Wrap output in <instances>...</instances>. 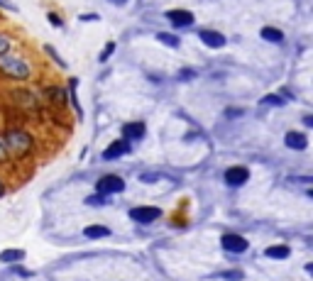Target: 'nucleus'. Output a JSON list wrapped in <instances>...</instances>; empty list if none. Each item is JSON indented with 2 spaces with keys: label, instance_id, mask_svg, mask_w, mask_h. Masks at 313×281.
<instances>
[{
  "label": "nucleus",
  "instance_id": "obj_1",
  "mask_svg": "<svg viewBox=\"0 0 313 281\" xmlns=\"http://www.w3.org/2000/svg\"><path fill=\"white\" fill-rule=\"evenodd\" d=\"M35 76H37V66L25 52L10 49L5 54H0V78L13 83H30Z\"/></svg>",
  "mask_w": 313,
  "mask_h": 281
},
{
  "label": "nucleus",
  "instance_id": "obj_2",
  "mask_svg": "<svg viewBox=\"0 0 313 281\" xmlns=\"http://www.w3.org/2000/svg\"><path fill=\"white\" fill-rule=\"evenodd\" d=\"M3 142H5V150L10 157H18V159H25L35 152V137L30 130L20 127V125H10L3 130Z\"/></svg>",
  "mask_w": 313,
  "mask_h": 281
},
{
  "label": "nucleus",
  "instance_id": "obj_3",
  "mask_svg": "<svg viewBox=\"0 0 313 281\" xmlns=\"http://www.w3.org/2000/svg\"><path fill=\"white\" fill-rule=\"evenodd\" d=\"M10 100H13V105H15L20 112L37 115V112L42 110V93H37V91H32V88H25L22 83L10 91Z\"/></svg>",
  "mask_w": 313,
  "mask_h": 281
},
{
  "label": "nucleus",
  "instance_id": "obj_4",
  "mask_svg": "<svg viewBox=\"0 0 313 281\" xmlns=\"http://www.w3.org/2000/svg\"><path fill=\"white\" fill-rule=\"evenodd\" d=\"M164 18H167L176 30H186V27H191V25L196 22V15H194L191 10H186V8H172V10L164 13Z\"/></svg>",
  "mask_w": 313,
  "mask_h": 281
},
{
  "label": "nucleus",
  "instance_id": "obj_5",
  "mask_svg": "<svg viewBox=\"0 0 313 281\" xmlns=\"http://www.w3.org/2000/svg\"><path fill=\"white\" fill-rule=\"evenodd\" d=\"M96 191H98L100 196H113V193L125 191V181H122L120 176H115V174H105V176H100V179H98Z\"/></svg>",
  "mask_w": 313,
  "mask_h": 281
},
{
  "label": "nucleus",
  "instance_id": "obj_6",
  "mask_svg": "<svg viewBox=\"0 0 313 281\" xmlns=\"http://www.w3.org/2000/svg\"><path fill=\"white\" fill-rule=\"evenodd\" d=\"M39 93H42V100H49L54 108H64V105L69 103V93H66L64 86L49 83V86H44V91H39Z\"/></svg>",
  "mask_w": 313,
  "mask_h": 281
},
{
  "label": "nucleus",
  "instance_id": "obj_7",
  "mask_svg": "<svg viewBox=\"0 0 313 281\" xmlns=\"http://www.w3.org/2000/svg\"><path fill=\"white\" fill-rule=\"evenodd\" d=\"M220 244H223V249H225V252H230V254H242V252H247V249H250L247 240H245L242 235H235V232L223 235V237H220Z\"/></svg>",
  "mask_w": 313,
  "mask_h": 281
},
{
  "label": "nucleus",
  "instance_id": "obj_8",
  "mask_svg": "<svg viewBox=\"0 0 313 281\" xmlns=\"http://www.w3.org/2000/svg\"><path fill=\"white\" fill-rule=\"evenodd\" d=\"M159 215H162V210L154 208V206H139V208H132V210H130V218H132L135 223H142V225L154 223Z\"/></svg>",
  "mask_w": 313,
  "mask_h": 281
},
{
  "label": "nucleus",
  "instance_id": "obj_9",
  "mask_svg": "<svg viewBox=\"0 0 313 281\" xmlns=\"http://www.w3.org/2000/svg\"><path fill=\"white\" fill-rule=\"evenodd\" d=\"M198 39L208 47V49H223L228 44L225 35L218 32V30H198Z\"/></svg>",
  "mask_w": 313,
  "mask_h": 281
},
{
  "label": "nucleus",
  "instance_id": "obj_10",
  "mask_svg": "<svg viewBox=\"0 0 313 281\" xmlns=\"http://www.w3.org/2000/svg\"><path fill=\"white\" fill-rule=\"evenodd\" d=\"M284 145H286L289 150L303 152V150L308 147V137H306L303 132H296V130H291V132H286V134H284Z\"/></svg>",
  "mask_w": 313,
  "mask_h": 281
},
{
  "label": "nucleus",
  "instance_id": "obj_11",
  "mask_svg": "<svg viewBox=\"0 0 313 281\" xmlns=\"http://www.w3.org/2000/svg\"><path fill=\"white\" fill-rule=\"evenodd\" d=\"M247 179H250V171L245 167H230L225 171V184L228 186H245Z\"/></svg>",
  "mask_w": 313,
  "mask_h": 281
},
{
  "label": "nucleus",
  "instance_id": "obj_12",
  "mask_svg": "<svg viewBox=\"0 0 313 281\" xmlns=\"http://www.w3.org/2000/svg\"><path fill=\"white\" fill-rule=\"evenodd\" d=\"M127 152H130V142H127V139H117V142L108 145V150L103 152V159H105V162H113V159H117V157H125Z\"/></svg>",
  "mask_w": 313,
  "mask_h": 281
},
{
  "label": "nucleus",
  "instance_id": "obj_13",
  "mask_svg": "<svg viewBox=\"0 0 313 281\" xmlns=\"http://www.w3.org/2000/svg\"><path fill=\"white\" fill-rule=\"evenodd\" d=\"M144 132H147V127H144V122H125L122 125V137L127 139V142H130V139H142L144 137Z\"/></svg>",
  "mask_w": 313,
  "mask_h": 281
},
{
  "label": "nucleus",
  "instance_id": "obj_14",
  "mask_svg": "<svg viewBox=\"0 0 313 281\" xmlns=\"http://www.w3.org/2000/svg\"><path fill=\"white\" fill-rule=\"evenodd\" d=\"M259 37H262L264 42H272V44H281V42H284V32H281L279 27H274V25L262 27V30H259Z\"/></svg>",
  "mask_w": 313,
  "mask_h": 281
},
{
  "label": "nucleus",
  "instance_id": "obj_15",
  "mask_svg": "<svg viewBox=\"0 0 313 281\" xmlns=\"http://www.w3.org/2000/svg\"><path fill=\"white\" fill-rule=\"evenodd\" d=\"M156 42L169 47V49H179L181 47V37L174 35V32H156Z\"/></svg>",
  "mask_w": 313,
  "mask_h": 281
},
{
  "label": "nucleus",
  "instance_id": "obj_16",
  "mask_svg": "<svg viewBox=\"0 0 313 281\" xmlns=\"http://www.w3.org/2000/svg\"><path fill=\"white\" fill-rule=\"evenodd\" d=\"M259 105L262 108H281V105H286V98L281 93H269V95L259 98Z\"/></svg>",
  "mask_w": 313,
  "mask_h": 281
},
{
  "label": "nucleus",
  "instance_id": "obj_17",
  "mask_svg": "<svg viewBox=\"0 0 313 281\" xmlns=\"http://www.w3.org/2000/svg\"><path fill=\"white\" fill-rule=\"evenodd\" d=\"M83 235L86 237H108L110 235V227H105V225H88L83 230Z\"/></svg>",
  "mask_w": 313,
  "mask_h": 281
},
{
  "label": "nucleus",
  "instance_id": "obj_18",
  "mask_svg": "<svg viewBox=\"0 0 313 281\" xmlns=\"http://www.w3.org/2000/svg\"><path fill=\"white\" fill-rule=\"evenodd\" d=\"M267 257H272V259H286L289 257V247L286 244H272V247H267Z\"/></svg>",
  "mask_w": 313,
  "mask_h": 281
},
{
  "label": "nucleus",
  "instance_id": "obj_19",
  "mask_svg": "<svg viewBox=\"0 0 313 281\" xmlns=\"http://www.w3.org/2000/svg\"><path fill=\"white\" fill-rule=\"evenodd\" d=\"M22 257H25V252H22V249H5L3 254H0V262L10 264V262H20Z\"/></svg>",
  "mask_w": 313,
  "mask_h": 281
},
{
  "label": "nucleus",
  "instance_id": "obj_20",
  "mask_svg": "<svg viewBox=\"0 0 313 281\" xmlns=\"http://www.w3.org/2000/svg\"><path fill=\"white\" fill-rule=\"evenodd\" d=\"M44 54H47V56H49V59H52L54 64H59V69H64V71L69 69V66H66V61H64V59H61V56L57 54V49H54L52 44H44Z\"/></svg>",
  "mask_w": 313,
  "mask_h": 281
},
{
  "label": "nucleus",
  "instance_id": "obj_21",
  "mask_svg": "<svg viewBox=\"0 0 313 281\" xmlns=\"http://www.w3.org/2000/svg\"><path fill=\"white\" fill-rule=\"evenodd\" d=\"M13 44H15L13 35H8L5 30H0V54H5V52H10V49H13Z\"/></svg>",
  "mask_w": 313,
  "mask_h": 281
},
{
  "label": "nucleus",
  "instance_id": "obj_22",
  "mask_svg": "<svg viewBox=\"0 0 313 281\" xmlns=\"http://www.w3.org/2000/svg\"><path fill=\"white\" fill-rule=\"evenodd\" d=\"M115 49H117V44H115V42H105L103 52L98 54V61H100V64H105V61H108V59H110V56L115 54Z\"/></svg>",
  "mask_w": 313,
  "mask_h": 281
},
{
  "label": "nucleus",
  "instance_id": "obj_23",
  "mask_svg": "<svg viewBox=\"0 0 313 281\" xmlns=\"http://www.w3.org/2000/svg\"><path fill=\"white\" fill-rule=\"evenodd\" d=\"M47 20H49V25H52L54 30H61V27H64V18H61L59 13H54V10L47 13Z\"/></svg>",
  "mask_w": 313,
  "mask_h": 281
},
{
  "label": "nucleus",
  "instance_id": "obj_24",
  "mask_svg": "<svg viewBox=\"0 0 313 281\" xmlns=\"http://www.w3.org/2000/svg\"><path fill=\"white\" fill-rule=\"evenodd\" d=\"M242 271H223V274H215L213 279H225V281H242Z\"/></svg>",
  "mask_w": 313,
  "mask_h": 281
},
{
  "label": "nucleus",
  "instance_id": "obj_25",
  "mask_svg": "<svg viewBox=\"0 0 313 281\" xmlns=\"http://www.w3.org/2000/svg\"><path fill=\"white\" fill-rule=\"evenodd\" d=\"M105 201H108V198H105V196H100V193H96V196H88V198H86V203H88V206H103Z\"/></svg>",
  "mask_w": 313,
  "mask_h": 281
},
{
  "label": "nucleus",
  "instance_id": "obj_26",
  "mask_svg": "<svg viewBox=\"0 0 313 281\" xmlns=\"http://www.w3.org/2000/svg\"><path fill=\"white\" fill-rule=\"evenodd\" d=\"M0 10H8V13H18V5L13 0H0Z\"/></svg>",
  "mask_w": 313,
  "mask_h": 281
},
{
  "label": "nucleus",
  "instance_id": "obj_27",
  "mask_svg": "<svg viewBox=\"0 0 313 281\" xmlns=\"http://www.w3.org/2000/svg\"><path fill=\"white\" fill-rule=\"evenodd\" d=\"M10 159V154H8V150H5V142H3V137H0V164H5Z\"/></svg>",
  "mask_w": 313,
  "mask_h": 281
},
{
  "label": "nucleus",
  "instance_id": "obj_28",
  "mask_svg": "<svg viewBox=\"0 0 313 281\" xmlns=\"http://www.w3.org/2000/svg\"><path fill=\"white\" fill-rule=\"evenodd\" d=\"M78 20H81V22H98V20H100V15H96V13H86V15H78Z\"/></svg>",
  "mask_w": 313,
  "mask_h": 281
},
{
  "label": "nucleus",
  "instance_id": "obj_29",
  "mask_svg": "<svg viewBox=\"0 0 313 281\" xmlns=\"http://www.w3.org/2000/svg\"><path fill=\"white\" fill-rule=\"evenodd\" d=\"M194 76H196L194 69H181V71H179V78H181V81H189V78H194Z\"/></svg>",
  "mask_w": 313,
  "mask_h": 281
},
{
  "label": "nucleus",
  "instance_id": "obj_30",
  "mask_svg": "<svg viewBox=\"0 0 313 281\" xmlns=\"http://www.w3.org/2000/svg\"><path fill=\"white\" fill-rule=\"evenodd\" d=\"M159 179V174H142V181L144 184H152V181H156Z\"/></svg>",
  "mask_w": 313,
  "mask_h": 281
},
{
  "label": "nucleus",
  "instance_id": "obj_31",
  "mask_svg": "<svg viewBox=\"0 0 313 281\" xmlns=\"http://www.w3.org/2000/svg\"><path fill=\"white\" fill-rule=\"evenodd\" d=\"M289 181H293V184H311V179H308V176H291Z\"/></svg>",
  "mask_w": 313,
  "mask_h": 281
},
{
  "label": "nucleus",
  "instance_id": "obj_32",
  "mask_svg": "<svg viewBox=\"0 0 313 281\" xmlns=\"http://www.w3.org/2000/svg\"><path fill=\"white\" fill-rule=\"evenodd\" d=\"M240 112H242V110H235V108H228V110H225V115H228V117H237Z\"/></svg>",
  "mask_w": 313,
  "mask_h": 281
},
{
  "label": "nucleus",
  "instance_id": "obj_33",
  "mask_svg": "<svg viewBox=\"0 0 313 281\" xmlns=\"http://www.w3.org/2000/svg\"><path fill=\"white\" fill-rule=\"evenodd\" d=\"M110 3H113V5H120V8H122V5H127V3H130V0H110Z\"/></svg>",
  "mask_w": 313,
  "mask_h": 281
},
{
  "label": "nucleus",
  "instance_id": "obj_34",
  "mask_svg": "<svg viewBox=\"0 0 313 281\" xmlns=\"http://www.w3.org/2000/svg\"><path fill=\"white\" fill-rule=\"evenodd\" d=\"M303 125H306V127H311V125H313V117H311V115H306V117H303Z\"/></svg>",
  "mask_w": 313,
  "mask_h": 281
},
{
  "label": "nucleus",
  "instance_id": "obj_35",
  "mask_svg": "<svg viewBox=\"0 0 313 281\" xmlns=\"http://www.w3.org/2000/svg\"><path fill=\"white\" fill-rule=\"evenodd\" d=\"M3 193H5V184H3V181H0V196H3Z\"/></svg>",
  "mask_w": 313,
  "mask_h": 281
}]
</instances>
